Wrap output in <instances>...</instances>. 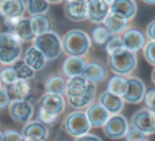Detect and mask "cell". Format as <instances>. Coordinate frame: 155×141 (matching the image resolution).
<instances>
[{"mask_svg":"<svg viewBox=\"0 0 155 141\" xmlns=\"http://www.w3.org/2000/svg\"><path fill=\"white\" fill-rule=\"evenodd\" d=\"M17 81V77L15 74L12 66H1L0 68V83L5 85V87L12 85Z\"/></svg>","mask_w":155,"mask_h":141,"instance_id":"33","label":"cell"},{"mask_svg":"<svg viewBox=\"0 0 155 141\" xmlns=\"http://www.w3.org/2000/svg\"><path fill=\"white\" fill-rule=\"evenodd\" d=\"M29 20H30L31 30L35 37L41 36L51 31V21L46 15L29 17Z\"/></svg>","mask_w":155,"mask_h":141,"instance_id":"29","label":"cell"},{"mask_svg":"<svg viewBox=\"0 0 155 141\" xmlns=\"http://www.w3.org/2000/svg\"><path fill=\"white\" fill-rule=\"evenodd\" d=\"M32 46L41 52L47 62L58 60L63 54L62 37L53 30L35 37L32 41Z\"/></svg>","mask_w":155,"mask_h":141,"instance_id":"5","label":"cell"},{"mask_svg":"<svg viewBox=\"0 0 155 141\" xmlns=\"http://www.w3.org/2000/svg\"><path fill=\"white\" fill-rule=\"evenodd\" d=\"M154 99H155V89L154 88H150V89H147L146 93L143 97V102L147 108L151 109V110H154Z\"/></svg>","mask_w":155,"mask_h":141,"instance_id":"38","label":"cell"},{"mask_svg":"<svg viewBox=\"0 0 155 141\" xmlns=\"http://www.w3.org/2000/svg\"><path fill=\"white\" fill-rule=\"evenodd\" d=\"M25 11L30 17L43 16L49 12L51 2L47 0H27L24 1Z\"/></svg>","mask_w":155,"mask_h":141,"instance_id":"27","label":"cell"},{"mask_svg":"<svg viewBox=\"0 0 155 141\" xmlns=\"http://www.w3.org/2000/svg\"><path fill=\"white\" fill-rule=\"evenodd\" d=\"M89 38L91 41V44H95L97 46H104V44L107 41V39L110 38V34L108 33V31L104 28L103 25H96L91 31Z\"/></svg>","mask_w":155,"mask_h":141,"instance_id":"30","label":"cell"},{"mask_svg":"<svg viewBox=\"0 0 155 141\" xmlns=\"http://www.w3.org/2000/svg\"><path fill=\"white\" fill-rule=\"evenodd\" d=\"M11 98L9 96L7 88L5 86L0 87V110H5L9 107L10 103H11Z\"/></svg>","mask_w":155,"mask_h":141,"instance_id":"37","label":"cell"},{"mask_svg":"<svg viewBox=\"0 0 155 141\" xmlns=\"http://www.w3.org/2000/svg\"><path fill=\"white\" fill-rule=\"evenodd\" d=\"M64 15L72 22H84L88 20V1L68 0L64 2Z\"/></svg>","mask_w":155,"mask_h":141,"instance_id":"11","label":"cell"},{"mask_svg":"<svg viewBox=\"0 0 155 141\" xmlns=\"http://www.w3.org/2000/svg\"><path fill=\"white\" fill-rule=\"evenodd\" d=\"M144 36H146L147 41H155V20L150 21V24L147 26Z\"/></svg>","mask_w":155,"mask_h":141,"instance_id":"39","label":"cell"},{"mask_svg":"<svg viewBox=\"0 0 155 141\" xmlns=\"http://www.w3.org/2000/svg\"><path fill=\"white\" fill-rule=\"evenodd\" d=\"M154 48H155V41H147L144 47L142 48V53H143L144 60L152 67H154L155 65Z\"/></svg>","mask_w":155,"mask_h":141,"instance_id":"34","label":"cell"},{"mask_svg":"<svg viewBox=\"0 0 155 141\" xmlns=\"http://www.w3.org/2000/svg\"><path fill=\"white\" fill-rule=\"evenodd\" d=\"M103 26L110 35H121L127 29L130 28V21L117 14L110 12Z\"/></svg>","mask_w":155,"mask_h":141,"instance_id":"24","label":"cell"},{"mask_svg":"<svg viewBox=\"0 0 155 141\" xmlns=\"http://www.w3.org/2000/svg\"><path fill=\"white\" fill-rule=\"evenodd\" d=\"M130 126L139 130L146 137L155 133V113L154 110L141 107L132 115Z\"/></svg>","mask_w":155,"mask_h":141,"instance_id":"8","label":"cell"},{"mask_svg":"<svg viewBox=\"0 0 155 141\" xmlns=\"http://www.w3.org/2000/svg\"><path fill=\"white\" fill-rule=\"evenodd\" d=\"M74 141H103V140L98 135L88 133V134H85L83 136L79 137V138L74 139Z\"/></svg>","mask_w":155,"mask_h":141,"instance_id":"40","label":"cell"},{"mask_svg":"<svg viewBox=\"0 0 155 141\" xmlns=\"http://www.w3.org/2000/svg\"><path fill=\"white\" fill-rule=\"evenodd\" d=\"M143 141H150V140H148V139H144V140Z\"/></svg>","mask_w":155,"mask_h":141,"instance_id":"45","label":"cell"},{"mask_svg":"<svg viewBox=\"0 0 155 141\" xmlns=\"http://www.w3.org/2000/svg\"><path fill=\"white\" fill-rule=\"evenodd\" d=\"M85 64H86V61L84 57L67 56L62 64V73L64 77L69 80L72 77H82Z\"/></svg>","mask_w":155,"mask_h":141,"instance_id":"20","label":"cell"},{"mask_svg":"<svg viewBox=\"0 0 155 141\" xmlns=\"http://www.w3.org/2000/svg\"><path fill=\"white\" fill-rule=\"evenodd\" d=\"M15 74L17 77V80H24V81H32L34 80L36 72L32 70L29 66H27L24 63L22 60H19L15 63L14 65H12Z\"/></svg>","mask_w":155,"mask_h":141,"instance_id":"31","label":"cell"},{"mask_svg":"<svg viewBox=\"0 0 155 141\" xmlns=\"http://www.w3.org/2000/svg\"><path fill=\"white\" fill-rule=\"evenodd\" d=\"M154 73H155V69L152 70V75H151V79H152V83H155V80H154Z\"/></svg>","mask_w":155,"mask_h":141,"instance_id":"41","label":"cell"},{"mask_svg":"<svg viewBox=\"0 0 155 141\" xmlns=\"http://www.w3.org/2000/svg\"><path fill=\"white\" fill-rule=\"evenodd\" d=\"M127 79V88L123 96L124 103L129 104H139L143 100L144 93L147 91V86L140 77L130 75Z\"/></svg>","mask_w":155,"mask_h":141,"instance_id":"12","label":"cell"},{"mask_svg":"<svg viewBox=\"0 0 155 141\" xmlns=\"http://www.w3.org/2000/svg\"><path fill=\"white\" fill-rule=\"evenodd\" d=\"M144 3H150L151 5H153L155 3V1H147V0H146V1H144Z\"/></svg>","mask_w":155,"mask_h":141,"instance_id":"43","label":"cell"},{"mask_svg":"<svg viewBox=\"0 0 155 141\" xmlns=\"http://www.w3.org/2000/svg\"><path fill=\"white\" fill-rule=\"evenodd\" d=\"M127 88V79L121 75L113 74L106 84V91L114 96L123 98Z\"/></svg>","mask_w":155,"mask_h":141,"instance_id":"28","label":"cell"},{"mask_svg":"<svg viewBox=\"0 0 155 141\" xmlns=\"http://www.w3.org/2000/svg\"><path fill=\"white\" fill-rule=\"evenodd\" d=\"M64 141H68V140H64Z\"/></svg>","mask_w":155,"mask_h":141,"instance_id":"48","label":"cell"},{"mask_svg":"<svg viewBox=\"0 0 155 141\" xmlns=\"http://www.w3.org/2000/svg\"><path fill=\"white\" fill-rule=\"evenodd\" d=\"M110 12L131 21L135 18L138 11L136 1L134 0H115L110 1Z\"/></svg>","mask_w":155,"mask_h":141,"instance_id":"22","label":"cell"},{"mask_svg":"<svg viewBox=\"0 0 155 141\" xmlns=\"http://www.w3.org/2000/svg\"><path fill=\"white\" fill-rule=\"evenodd\" d=\"M5 88H7L12 101H30V98L32 97L33 91H34L33 82L24 81V80H17L15 83Z\"/></svg>","mask_w":155,"mask_h":141,"instance_id":"17","label":"cell"},{"mask_svg":"<svg viewBox=\"0 0 155 141\" xmlns=\"http://www.w3.org/2000/svg\"><path fill=\"white\" fill-rule=\"evenodd\" d=\"M97 103H99L108 113L110 116L113 115H118L121 113L124 108V101L120 97L114 96V94L110 93L108 91L104 90L98 97Z\"/></svg>","mask_w":155,"mask_h":141,"instance_id":"19","label":"cell"},{"mask_svg":"<svg viewBox=\"0 0 155 141\" xmlns=\"http://www.w3.org/2000/svg\"><path fill=\"white\" fill-rule=\"evenodd\" d=\"M124 50L137 54L138 51L142 50L147 43L144 33L136 28H129L121 34Z\"/></svg>","mask_w":155,"mask_h":141,"instance_id":"13","label":"cell"},{"mask_svg":"<svg viewBox=\"0 0 155 141\" xmlns=\"http://www.w3.org/2000/svg\"><path fill=\"white\" fill-rule=\"evenodd\" d=\"M25 3L22 0H0V16L3 20L25 17Z\"/></svg>","mask_w":155,"mask_h":141,"instance_id":"15","label":"cell"},{"mask_svg":"<svg viewBox=\"0 0 155 141\" xmlns=\"http://www.w3.org/2000/svg\"><path fill=\"white\" fill-rule=\"evenodd\" d=\"M3 141H24V137L18 130L8 128L3 132Z\"/></svg>","mask_w":155,"mask_h":141,"instance_id":"36","label":"cell"},{"mask_svg":"<svg viewBox=\"0 0 155 141\" xmlns=\"http://www.w3.org/2000/svg\"><path fill=\"white\" fill-rule=\"evenodd\" d=\"M63 53L67 56L84 57L89 53L91 41L86 31L82 29H71L62 36Z\"/></svg>","mask_w":155,"mask_h":141,"instance_id":"3","label":"cell"},{"mask_svg":"<svg viewBox=\"0 0 155 141\" xmlns=\"http://www.w3.org/2000/svg\"><path fill=\"white\" fill-rule=\"evenodd\" d=\"M130 123L127 118L122 113L110 116L106 123L102 127L104 136L110 140H121L129 130Z\"/></svg>","mask_w":155,"mask_h":141,"instance_id":"9","label":"cell"},{"mask_svg":"<svg viewBox=\"0 0 155 141\" xmlns=\"http://www.w3.org/2000/svg\"><path fill=\"white\" fill-rule=\"evenodd\" d=\"M110 1H88V20L95 25H102L110 12Z\"/></svg>","mask_w":155,"mask_h":141,"instance_id":"14","label":"cell"},{"mask_svg":"<svg viewBox=\"0 0 155 141\" xmlns=\"http://www.w3.org/2000/svg\"><path fill=\"white\" fill-rule=\"evenodd\" d=\"M66 109L64 97L44 93L37 101L36 120L41 124L51 126L58 121Z\"/></svg>","mask_w":155,"mask_h":141,"instance_id":"2","label":"cell"},{"mask_svg":"<svg viewBox=\"0 0 155 141\" xmlns=\"http://www.w3.org/2000/svg\"><path fill=\"white\" fill-rule=\"evenodd\" d=\"M9 116L14 122L26 124L33 119L35 115V107L31 101H11L8 107Z\"/></svg>","mask_w":155,"mask_h":141,"instance_id":"10","label":"cell"},{"mask_svg":"<svg viewBox=\"0 0 155 141\" xmlns=\"http://www.w3.org/2000/svg\"><path fill=\"white\" fill-rule=\"evenodd\" d=\"M138 57L137 54L129 52L127 50L118 52L108 56L107 66L114 74L127 77L137 69Z\"/></svg>","mask_w":155,"mask_h":141,"instance_id":"6","label":"cell"},{"mask_svg":"<svg viewBox=\"0 0 155 141\" xmlns=\"http://www.w3.org/2000/svg\"><path fill=\"white\" fill-rule=\"evenodd\" d=\"M8 32H11L14 36L17 37L21 44L31 43L35 38V36L32 33V30H31L29 17H24L12 30L8 31Z\"/></svg>","mask_w":155,"mask_h":141,"instance_id":"26","label":"cell"},{"mask_svg":"<svg viewBox=\"0 0 155 141\" xmlns=\"http://www.w3.org/2000/svg\"><path fill=\"white\" fill-rule=\"evenodd\" d=\"M24 141H32V140H28V139H24Z\"/></svg>","mask_w":155,"mask_h":141,"instance_id":"44","label":"cell"},{"mask_svg":"<svg viewBox=\"0 0 155 141\" xmlns=\"http://www.w3.org/2000/svg\"><path fill=\"white\" fill-rule=\"evenodd\" d=\"M104 49H105V52L108 56L124 50L121 35H110L107 41L104 44Z\"/></svg>","mask_w":155,"mask_h":141,"instance_id":"32","label":"cell"},{"mask_svg":"<svg viewBox=\"0 0 155 141\" xmlns=\"http://www.w3.org/2000/svg\"><path fill=\"white\" fill-rule=\"evenodd\" d=\"M0 68H1V65H0Z\"/></svg>","mask_w":155,"mask_h":141,"instance_id":"47","label":"cell"},{"mask_svg":"<svg viewBox=\"0 0 155 141\" xmlns=\"http://www.w3.org/2000/svg\"><path fill=\"white\" fill-rule=\"evenodd\" d=\"M62 127L68 136L74 139L88 134L91 128L84 110H73L67 113L62 121Z\"/></svg>","mask_w":155,"mask_h":141,"instance_id":"7","label":"cell"},{"mask_svg":"<svg viewBox=\"0 0 155 141\" xmlns=\"http://www.w3.org/2000/svg\"><path fill=\"white\" fill-rule=\"evenodd\" d=\"M124 139L125 141H143L144 139H147V137L139 130L130 126L129 130L125 134Z\"/></svg>","mask_w":155,"mask_h":141,"instance_id":"35","label":"cell"},{"mask_svg":"<svg viewBox=\"0 0 155 141\" xmlns=\"http://www.w3.org/2000/svg\"><path fill=\"white\" fill-rule=\"evenodd\" d=\"M22 55H24V57L21 60L34 72L41 71L47 65V60L45 58V56L41 54V52L38 49H36L32 45L30 47H28V49L25 51V53Z\"/></svg>","mask_w":155,"mask_h":141,"instance_id":"23","label":"cell"},{"mask_svg":"<svg viewBox=\"0 0 155 141\" xmlns=\"http://www.w3.org/2000/svg\"><path fill=\"white\" fill-rule=\"evenodd\" d=\"M107 74L108 70L103 63L98 62V61H91V62H86L85 64L82 77H85L91 83L97 85L98 83L105 81Z\"/></svg>","mask_w":155,"mask_h":141,"instance_id":"16","label":"cell"},{"mask_svg":"<svg viewBox=\"0 0 155 141\" xmlns=\"http://www.w3.org/2000/svg\"><path fill=\"white\" fill-rule=\"evenodd\" d=\"M85 115L91 128H102L110 118V113L97 102H94L87 107Z\"/></svg>","mask_w":155,"mask_h":141,"instance_id":"21","label":"cell"},{"mask_svg":"<svg viewBox=\"0 0 155 141\" xmlns=\"http://www.w3.org/2000/svg\"><path fill=\"white\" fill-rule=\"evenodd\" d=\"M66 103L75 110H83L91 105L97 97V85L83 77L67 80L65 96Z\"/></svg>","mask_w":155,"mask_h":141,"instance_id":"1","label":"cell"},{"mask_svg":"<svg viewBox=\"0 0 155 141\" xmlns=\"http://www.w3.org/2000/svg\"><path fill=\"white\" fill-rule=\"evenodd\" d=\"M1 86H2V85H1V83H0V87H1Z\"/></svg>","mask_w":155,"mask_h":141,"instance_id":"46","label":"cell"},{"mask_svg":"<svg viewBox=\"0 0 155 141\" xmlns=\"http://www.w3.org/2000/svg\"><path fill=\"white\" fill-rule=\"evenodd\" d=\"M20 133L24 139L32 141H46L49 137V128L37 120H31L26 123Z\"/></svg>","mask_w":155,"mask_h":141,"instance_id":"18","label":"cell"},{"mask_svg":"<svg viewBox=\"0 0 155 141\" xmlns=\"http://www.w3.org/2000/svg\"><path fill=\"white\" fill-rule=\"evenodd\" d=\"M22 57V44L11 32L0 33V65L12 66Z\"/></svg>","mask_w":155,"mask_h":141,"instance_id":"4","label":"cell"},{"mask_svg":"<svg viewBox=\"0 0 155 141\" xmlns=\"http://www.w3.org/2000/svg\"><path fill=\"white\" fill-rule=\"evenodd\" d=\"M67 80L63 75L53 74L50 75L44 84V91L48 94H54V96L64 97L66 91Z\"/></svg>","mask_w":155,"mask_h":141,"instance_id":"25","label":"cell"},{"mask_svg":"<svg viewBox=\"0 0 155 141\" xmlns=\"http://www.w3.org/2000/svg\"><path fill=\"white\" fill-rule=\"evenodd\" d=\"M0 141H3V132L0 130Z\"/></svg>","mask_w":155,"mask_h":141,"instance_id":"42","label":"cell"}]
</instances>
